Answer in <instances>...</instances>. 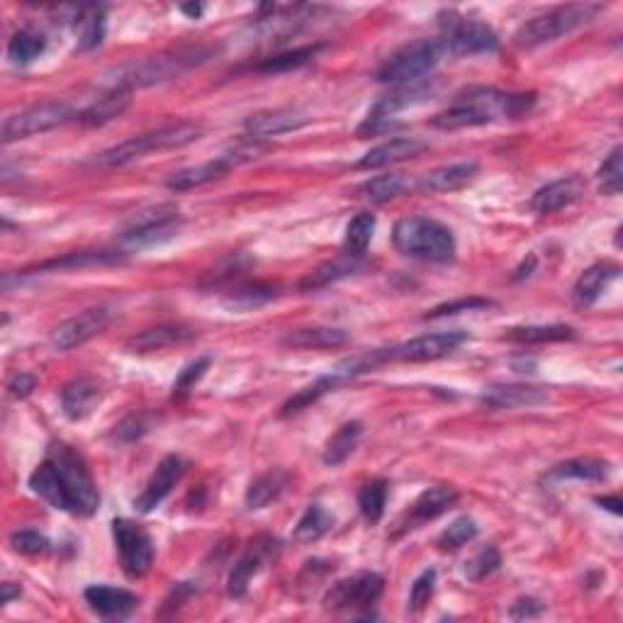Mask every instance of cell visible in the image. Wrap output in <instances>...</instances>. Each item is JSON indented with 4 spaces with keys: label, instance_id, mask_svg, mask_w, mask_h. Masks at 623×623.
Here are the masks:
<instances>
[{
    "label": "cell",
    "instance_id": "10",
    "mask_svg": "<svg viewBox=\"0 0 623 623\" xmlns=\"http://www.w3.org/2000/svg\"><path fill=\"white\" fill-rule=\"evenodd\" d=\"M468 341L465 331H441V334L417 336L412 341H404L400 346L380 351V361H404V363H422V361H439L448 356Z\"/></svg>",
    "mask_w": 623,
    "mask_h": 623
},
{
    "label": "cell",
    "instance_id": "40",
    "mask_svg": "<svg viewBox=\"0 0 623 623\" xmlns=\"http://www.w3.org/2000/svg\"><path fill=\"white\" fill-rule=\"evenodd\" d=\"M387 492H390V485L385 480H370L361 487L358 492V509H361L363 519L368 524H378L383 519L385 507H387Z\"/></svg>",
    "mask_w": 623,
    "mask_h": 623
},
{
    "label": "cell",
    "instance_id": "8",
    "mask_svg": "<svg viewBox=\"0 0 623 623\" xmlns=\"http://www.w3.org/2000/svg\"><path fill=\"white\" fill-rule=\"evenodd\" d=\"M443 35H441V47L443 54H456V56H470V54H485L495 52L499 39L487 22L473 20V18H460V15H448V20L441 22Z\"/></svg>",
    "mask_w": 623,
    "mask_h": 623
},
{
    "label": "cell",
    "instance_id": "25",
    "mask_svg": "<svg viewBox=\"0 0 623 623\" xmlns=\"http://www.w3.org/2000/svg\"><path fill=\"white\" fill-rule=\"evenodd\" d=\"M460 499L456 487H448V485H436L424 490L422 495L417 497V502L412 504L409 509V524L407 529H414L417 524H424V521L436 519V516L446 514L448 509L453 507Z\"/></svg>",
    "mask_w": 623,
    "mask_h": 623
},
{
    "label": "cell",
    "instance_id": "11",
    "mask_svg": "<svg viewBox=\"0 0 623 623\" xmlns=\"http://www.w3.org/2000/svg\"><path fill=\"white\" fill-rule=\"evenodd\" d=\"M183 227V217L173 207H159V210L142 212L129 227L122 232V244L129 249H144V246L164 244L173 239Z\"/></svg>",
    "mask_w": 623,
    "mask_h": 623
},
{
    "label": "cell",
    "instance_id": "31",
    "mask_svg": "<svg viewBox=\"0 0 623 623\" xmlns=\"http://www.w3.org/2000/svg\"><path fill=\"white\" fill-rule=\"evenodd\" d=\"M358 271H363V258L361 256H339L334 258V261H327L322 263L319 268H314V271L307 275L305 280L300 283L302 290H319V288H327V285L331 283H339V280L344 278H351V275H356Z\"/></svg>",
    "mask_w": 623,
    "mask_h": 623
},
{
    "label": "cell",
    "instance_id": "18",
    "mask_svg": "<svg viewBox=\"0 0 623 623\" xmlns=\"http://www.w3.org/2000/svg\"><path fill=\"white\" fill-rule=\"evenodd\" d=\"M426 149V142L417 137H395L390 142L380 144V147L370 149L361 161H358V171H378V168L400 164V161L414 159Z\"/></svg>",
    "mask_w": 623,
    "mask_h": 623
},
{
    "label": "cell",
    "instance_id": "21",
    "mask_svg": "<svg viewBox=\"0 0 623 623\" xmlns=\"http://www.w3.org/2000/svg\"><path fill=\"white\" fill-rule=\"evenodd\" d=\"M477 173H480V164L477 161H460V164L441 166L436 171L426 173L422 183H419V190L431 195L453 193V190H460L468 183H473Z\"/></svg>",
    "mask_w": 623,
    "mask_h": 623
},
{
    "label": "cell",
    "instance_id": "4",
    "mask_svg": "<svg viewBox=\"0 0 623 623\" xmlns=\"http://www.w3.org/2000/svg\"><path fill=\"white\" fill-rule=\"evenodd\" d=\"M202 137V127L195 122H176V125H166L154 129V132L139 134V137H129L125 142L115 144V147L100 151L93 159L95 166L100 168H120L139 161L142 156L151 154V151H171L188 147V144L198 142Z\"/></svg>",
    "mask_w": 623,
    "mask_h": 623
},
{
    "label": "cell",
    "instance_id": "45",
    "mask_svg": "<svg viewBox=\"0 0 623 623\" xmlns=\"http://www.w3.org/2000/svg\"><path fill=\"white\" fill-rule=\"evenodd\" d=\"M273 297H278V293H275L273 285H246V288H239L234 290L232 295L227 297V307H232V310H251V307H258V305H266V302H271Z\"/></svg>",
    "mask_w": 623,
    "mask_h": 623
},
{
    "label": "cell",
    "instance_id": "30",
    "mask_svg": "<svg viewBox=\"0 0 623 623\" xmlns=\"http://www.w3.org/2000/svg\"><path fill=\"white\" fill-rule=\"evenodd\" d=\"M288 482H290V475L285 473L283 468H273V470H268V473L258 475L256 480L249 485V490H246V497H244L246 509H251V512L266 509L268 504H273L275 499L288 490Z\"/></svg>",
    "mask_w": 623,
    "mask_h": 623
},
{
    "label": "cell",
    "instance_id": "5",
    "mask_svg": "<svg viewBox=\"0 0 623 623\" xmlns=\"http://www.w3.org/2000/svg\"><path fill=\"white\" fill-rule=\"evenodd\" d=\"M602 5L594 3H577V5H560V8L548 10L546 15H538L516 30L514 44L519 49H536L543 44L555 42V39L570 35V32L580 30L597 18Z\"/></svg>",
    "mask_w": 623,
    "mask_h": 623
},
{
    "label": "cell",
    "instance_id": "51",
    "mask_svg": "<svg viewBox=\"0 0 623 623\" xmlns=\"http://www.w3.org/2000/svg\"><path fill=\"white\" fill-rule=\"evenodd\" d=\"M207 368H210V358H198V361L190 363L188 368L181 370L178 380L173 383V400H181V397L188 395V392L195 387V383H198L202 375H205Z\"/></svg>",
    "mask_w": 623,
    "mask_h": 623
},
{
    "label": "cell",
    "instance_id": "7",
    "mask_svg": "<svg viewBox=\"0 0 623 623\" xmlns=\"http://www.w3.org/2000/svg\"><path fill=\"white\" fill-rule=\"evenodd\" d=\"M74 117H78L74 108L66 103H59V100L32 105V108L5 117L3 129H0V139H3V144L20 142V139L35 137V134L52 132V129L66 125V122H71Z\"/></svg>",
    "mask_w": 623,
    "mask_h": 623
},
{
    "label": "cell",
    "instance_id": "34",
    "mask_svg": "<svg viewBox=\"0 0 623 623\" xmlns=\"http://www.w3.org/2000/svg\"><path fill=\"white\" fill-rule=\"evenodd\" d=\"M76 35H78V49H83V52L100 47V42H103L105 37V10L98 8V5L78 8Z\"/></svg>",
    "mask_w": 623,
    "mask_h": 623
},
{
    "label": "cell",
    "instance_id": "39",
    "mask_svg": "<svg viewBox=\"0 0 623 623\" xmlns=\"http://www.w3.org/2000/svg\"><path fill=\"white\" fill-rule=\"evenodd\" d=\"M331 529H334V516H331L324 507H319V504H310L307 512L302 514V519L297 521L295 541L300 543L319 541V538L327 536Z\"/></svg>",
    "mask_w": 623,
    "mask_h": 623
},
{
    "label": "cell",
    "instance_id": "28",
    "mask_svg": "<svg viewBox=\"0 0 623 623\" xmlns=\"http://www.w3.org/2000/svg\"><path fill=\"white\" fill-rule=\"evenodd\" d=\"M125 256L112 254V251H76V254H66L61 258H52V261L37 263V266L27 268L20 275L32 273H47V271H74V268H88V266H112V263H122Z\"/></svg>",
    "mask_w": 623,
    "mask_h": 623
},
{
    "label": "cell",
    "instance_id": "53",
    "mask_svg": "<svg viewBox=\"0 0 623 623\" xmlns=\"http://www.w3.org/2000/svg\"><path fill=\"white\" fill-rule=\"evenodd\" d=\"M35 387H37V378L30 373H15L13 378L8 380V392L15 397V400H25V397H30Z\"/></svg>",
    "mask_w": 623,
    "mask_h": 623
},
{
    "label": "cell",
    "instance_id": "1",
    "mask_svg": "<svg viewBox=\"0 0 623 623\" xmlns=\"http://www.w3.org/2000/svg\"><path fill=\"white\" fill-rule=\"evenodd\" d=\"M30 490L59 512L93 516L100 492L81 453L66 443H52L42 463L30 475Z\"/></svg>",
    "mask_w": 623,
    "mask_h": 623
},
{
    "label": "cell",
    "instance_id": "43",
    "mask_svg": "<svg viewBox=\"0 0 623 623\" xmlns=\"http://www.w3.org/2000/svg\"><path fill=\"white\" fill-rule=\"evenodd\" d=\"M375 224L378 222H375V215H370V212H361V215H356L349 222V227H346V251L351 256H366L375 234Z\"/></svg>",
    "mask_w": 623,
    "mask_h": 623
},
{
    "label": "cell",
    "instance_id": "57",
    "mask_svg": "<svg viewBox=\"0 0 623 623\" xmlns=\"http://www.w3.org/2000/svg\"><path fill=\"white\" fill-rule=\"evenodd\" d=\"M181 10L185 15H190V18H200L205 8H202V5H181Z\"/></svg>",
    "mask_w": 623,
    "mask_h": 623
},
{
    "label": "cell",
    "instance_id": "41",
    "mask_svg": "<svg viewBox=\"0 0 623 623\" xmlns=\"http://www.w3.org/2000/svg\"><path fill=\"white\" fill-rule=\"evenodd\" d=\"M407 188L409 183L402 173H387V176L370 178V181H366L358 188V193H361V198H366L370 202H387L395 200L397 195H402Z\"/></svg>",
    "mask_w": 623,
    "mask_h": 623
},
{
    "label": "cell",
    "instance_id": "14",
    "mask_svg": "<svg viewBox=\"0 0 623 623\" xmlns=\"http://www.w3.org/2000/svg\"><path fill=\"white\" fill-rule=\"evenodd\" d=\"M185 468H188V463H185L181 456H166L164 460H161V463L156 465L154 473H151L147 487L142 490V495L134 499L137 512H142V514L154 512V509L159 507L168 495H171L173 487L181 482V477L185 475Z\"/></svg>",
    "mask_w": 623,
    "mask_h": 623
},
{
    "label": "cell",
    "instance_id": "55",
    "mask_svg": "<svg viewBox=\"0 0 623 623\" xmlns=\"http://www.w3.org/2000/svg\"><path fill=\"white\" fill-rule=\"evenodd\" d=\"M533 268H536V256H529V263H526V261H524V263H521V266H519V268H516V271H514V280L529 278V275H531V271H533Z\"/></svg>",
    "mask_w": 623,
    "mask_h": 623
},
{
    "label": "cell",
    "instance_id": "13",
    "mask_svg": "<svg viewBox=\"0 0 623 623\" xmlns=\"http://www.w3.org/2000/svg\"><path fill=\"white\" fill-rule=\"evenodd\" d=\"M110 322L112 312L105 310V307H93V310L76 314V317L66 319V322H61L59 327L54 329L52 334L54 349L56 351L78 349V346L88 344L95 336L103 334V331L110 327Z\"/></svg>",
    "mask_w": 623,
    "mask_h": 623
},
{
    "label": "cell",
    "instance_id": "17",
    "mask_svg": "<svg viewBox=\"0 0 623 623\" xmlns=\"http://www.w3.org/2000/svg\"><path fill=\"white\" fill-rule=\"evenodd\" d=\"M100 400H103V390L93 378H76L61 390V412L71 422H81L98 409Z\"/></svg>",
    "mask_w": 623,
    "mask_h": 623
},
{
    "label": "cell",
    "instance_id": "29",
    "mask_svg": "<svg viewBox=\"0 0 623 623\" xmlns=\"http://www.w3.org/2000/svg\"><path fill=\"white\" fill-rule=\"evenodd\" d=\"M349 341V334L344 329L334 327H310V329H295L283 336V344L288 349L300 351H319V349H339Z\"/></svg>",
    "mask_w": 623,
    "mask_h": 623
},
{
    "label": "cell",
    "instance_id": "27",
    "mask_svg": "<svg viewBox=\"0 0 623 623\" xmlns=\"http://www.w3.org/2000/svg\"><path fill=\"white\" fill-rule=\"evenodd\" d=\"M229 171H232V164H229L224 156H217V159L205 161V164H200V166H190V168H183V171H176L166 181V188L176 190V193H185V190H195L207 183L220 181V178L227 176Z\"/></svg>",
    "mask_w": 623,
    "mask_h": 623
},
{
    "label": "cell",
    "instance_id": "38",
    "mask_svg": "<svg viewBox=\"0 0 623 623\" xmlns=\"http://www.w3.org/2000/svg\"><path fill=\"white\" fill-rule=\"evenodd\" d=\"M504 339L516 344H550V341L575 339V329L565 324H548V327H514L504 334Z\"/></svg>",
    "mask_w": 623,
    "mask_h": 623
},
{
    "label": "cell",
    "instance_id": "49",
    "mask_svg": "<svg viewBox=\"0 0 623 623\" xmlns=\"http://www.w3.org/2000/svg\"><path fill=\"white\" fill-rule=\"evenodd\" d=\"M10 546H13L15 553L22 555H42L49 550V538L44 533L25 529V531H15L10 536Z\"/></svg>",
    "mask_w": 623,
    "mask_h": 623
},
{
    "label": "cell",
    "instance_id": "56",
    "mask_svg": "<svg viewBox=\"0 0 623 623\" xmlns=\"http://www.w3.org/2000/svg\"><path fill=\"white\" fill-rule=\"evenodd\" d=\"M0 587H3V604H10L15 597H20L22 594V589L15 587L13 582H5V585H0Z\"/></svg>",
    "mask_w": 623,
    "mask_h": 623
},
{
    "label": "cell",
    "instance_id": "52",
    "mask_svg": "<svg viewBox=\"0 0 623 623\" xmlns=\"http://www.w3.org/2000/svg\"><path fill=\"white\" fill-rule=\"evenodd\" d=\"M149 429H151V424L144 414H132V417H127L125 422H120L115 426V434L112 436L122 443H132V441L142 439Z\"/></svg>",
    "mask_w": 623,
    "mask_h": 623
},
{
    "label": "cell",
    "instance_id": "15",
    "mask_svg": "<svg viewBox=\"0 0 623 623\" xmlns=\"http://www.w3.org/2000/svg\"><path fill=\"white\" fill-rule=\"evenodd\" d=\"M273 550H275V541L266 536L256 538V541L246 548V553L241 555L237 563H234L232 572H229V580H227L229 597L239 599L249 592L251 580H254L258 572H261L263 565H266V560L273 555Z\"/></svg>",
    "mask_w": 623,
    "mask_h": 623
},
{
    "label": "cell",
    "instance_id": "23",
    "mask_svg": "<svg viewBox=\"0 0 623 623\" xmlns=\"http://www.w3.org/2000/svg\"><path fill=\"white\" fill-rule=\"evenodd\" d=\"M619 273H621V266H616V263H611V261H602V263L589 266L587 271L577 278L575 288H572V297H575L577 305H582V307L594 305V302H597L599 297L609 290V285L619 278Z\"/></svg>",
    "mask_w": 623,
    "mask_h": 623
},
{
    "label": "cell",
    "instance_id": "42",
    "mask_svg": "<svg viewBox=\"0 0 623 623\" xmlns=\"http://www.w3.org/2000/svg\"><path fill=\"white\" fill-rule=\"evenodd\" d=\"M47 49V37L35 30H20L15 32L8 44V56L15 64H30V61L39 59Z\"/></svg>",
    "mask_w": 623,
    "mask_h": 623
},
{
    "label": "cell",
    "instance_id": "3",
    "mask_svg": "<svg viewBox=\"0 0 623 623\" xmlns=\"http://www.w3.org/2000/svg\"><path fill=\"white\" fill-rule=\"evenodd\" d=\"M200 61H205V52H200V49H178V52L156 54L149 56V59L132 61V64L120 66V69H112L110 74L103 76L100 86L105 91H112V88L134 91V88L156 86V83L171 81L188 66L200 64Z\"/></svg>",
    "mask_w": 623,
    "mask_h": 623
},
{
    "label": "cell",
    "instance_id": "58",
    "mask_svg": "<svg viewBox=\"0 0 623 623\" xmlns=\"http://www.w3.org/2000/svg\"><path fill=\"white\" fill-rule=\"evenodd\" d=\"M597 504H602V507L611 509V512H614V514H619V507H621L619 499H597Z\"/></svg>",
    "mask_w": 623,
    "mask_h": 623
},
{
    "label": "cell",
    "instance_id": "47",
    "mask_svg": "<svg viewBox=\"0 0 623 623\" xmlns=\"http://www.w3.org/2000/svg\"><path fill=\"white\" fill-rule=\"evenodd\" d=\"M623 149L616 147L599 168V190L604 195H619L623 185Z\"/></svg>",
    "mask_w": 623,
    "mask_h": 623
},
{
    "label": "cell",
    "instance_id": "22",
    "mask_svg": "<svg viewBox=\"0 0 623 623\" xmlns=\"http://www.w3.org/2000/svg\"><path fill=\"white\" fill-rule=\"evenodd\" d=\"M582 188H585V183L577 176H568L560 178V181L548 183L546 188H541L531 198V210L536 212V215H553V212L563 210V207L572 205V202L580 198Z\"/></svg>",
    "mask_w": 623,
    "mask_h": 623
},
{
    "label": "cell",
    "instance_id": "12",
    "mask_svg": "<svg viewBox=\"0 0 623 623\" xmlns=\"http://www.w3.org/2000/svg\"><path fill=\"white\" fill-rule=\"evenodd\" d=\"M385 580L378 572H358L349 580L336 582L324 597V606L331 611H356L370 609L380 599Z\"/></svg>",
    "mask_w": 623,
    "mask_h": 623
},
{
    "label": "cell",
    "instance_id": "26",
    "mask_svg": "<svg viewBox=\"0 0 623 623\" xmlns=\"http://www.w3.org/2000/svg\"><path fill=\"white\" fill-rule=\"evenodd\" d=\"M132 103V91H125V88H112V91H105L100 98H95L86 110L78 112L76 120L83 122L86 127H100L108 125V122L117 120Z\"/></svg>",
    "mask_w": 623,
    "mask_h": 623
},
{
    "label": "cell",
    "instance_id": "46",
    "mask_svg": "<svg viewBox=\"0 0 623 623\" xmlns=\"http://www.w3.org/2000/svg\"><path fill=\"white\" fill-rule=\"evenodd\" d=\"M499 565H502L499 550L495 546H485L477 550L473 558L465 563V577H468L470 582H480L485 580V577H490L492 572H497Z\"/></svg>",
    "mask_w": 623,
    "mask_h": 623
},
{
    "label": "cell",
    "instance_id": "36",
    "mask_svg": "<svg viewBox=\"0 0 623 623\" xmlns=\"http://www.w3.org/2000/svg\"><path fill=\"white\" fill-rule=\"evenodd\" d=\"M431 125H434L436 129H446V132H453V129L490 125V117H485L480 110L473 108V105L463 103V100L456 98V103H453L448 110L439 112V115L431 120Z\"/></svg>",
    "mask_w": 623,
    "mask_h": 623
},
{
    "label": "cell",
    "instance_id": "9",
    "mask_svg": "<svg viewBox=\"0 0 623 623\" xmlns=\"http://www.w3.org/2000/svg\"><path fill=\"white\" fill-rule=\"evenodd\" d=\"M112 538H115L117 553H120L122 570L132 580H139L154 565V541L147 531L129 519L112 521Z\"/></svg>",
    "mask_w": 623,
    "mask_h": 623
},
{
    "label": "cell",
    "instance_id": "19",
    "mask_svg": "<svg viewBox=\"0 0 623 623\" xmlns=\"http://www.w3.org/2000/svg\"><path fill=\"white\" fill-rule=\"evenodd\" d=\"M307 122H310V117L300 110H266L256 112L246 120V132H249V137L268 139L295 132V129L305 127Z\"/></svg>",
    "mask_w": 623,
    "mask_h": 623
},
{
    "label": "cell",
    "instance_id": "32",
    "mask_svg": "<svg viewBox=\"0 0 623 623\" xmlns=\"http://www.w3.org/2000/svg\"><path fill=\"white\" fill-rule=\"evenodd\" d=\"M609 463L597 458H575L568 463L555 465L546 475L548 482H563V480H582V482H604L609 480Z\"/></svg>",
    "mask_w": 623,
    "mask_h": 623
},
{
    "label": "cell",
    "instance_id": "37",
    "mask_svg": "<svg viewBox=\"0 0 623 623\" xmlns=\"http://www.w3.org/2000/svg\"><path fill=\"white\" fill-rule=\"evenodd\" d=\"M322 52V44H310V47H297L290 49V52L275 54L271 59H263L261 64L256 66L258 74H285V71H295L300 66L310 64V61Z\"/></svg>",
    "mask_w": 623,
    "mask_h": 623
},
{
    "label": "cell",
    "instance_id": "35",
    "mask_svg": "<svg viewBox=\"0 0 623 623\" xmlns=\"http://www.w3.org/2000/svg\"><path fill=\"white\" fill-rule=\"evenodd\" d=\"M339 385H344V380H341V375L334 373V370H331L329 375H322V378L314 380L312 385L302 387L297 395H293L288 402L283 404V417H293V414H300L302 409L310 407V404L317 402L319 397L327 395V392H334Z\"/></svg>",
    "mask_w": 623,
    "mask_h": 623
},
{
    "label": "cell",
    "instance_id": "48",
    "mask_svg": "<svg viewBox=\"0 0 623 623\" xmlns=\"http://www.w3.org/2000/svg\"><path fill=\"white\" fill-rule=\"evenodd\" d=\"M434 589H436V570H424L422 575L414 580L412 592H409L407 609L412 611V614L422 611L424 606L431 602V597H434Z\"/></svg>",
    "mask_w": 623,
    "mask_h": 623
},
{
    "label": "cell",
    "instance_id": "44",
    "mask_svg": "<svg viewBox=\"0 0 623 623\" xmlns=\"http://www.w3.org/2000/svg\"><path fill=\"white\" fill-rule=\"evenodd\" d=\"M477 536V524L470 516H460V519L448 524V529H443V533L436 541V546L441 550H458L463 546H468L470 541Z\"/></svg>",
    "mask_w": 623,
    "mask_h": 623
},
{
    "label": "cell",
    "instance_id": "16",
    "mask_svg": "<svg viewBox=\"0 0 623 623\" xmlns=\"http://www.w3.org/2000/svg\"><path fill=\"white\" fill-rule=\"evenodd\" d=\"M86 602L100 619L105 621H122L137 611L139 597L129 589L110 587V585H93L83 592Z\"/></svg>",
    "mask_w": 623,
    "mask_h": 623
},
{
    "label": "cell",
    "instance_id": "54",
    "mask_svg": "<svg viewBox=\"0 0 623 623\" xmlns=\"http://www.w3.org/2000/svg\"><path fill=\"white\" fill-rule=\"evenodd\" d=\"M543 611V604L536 602V599H519L514 604L512 616L514 619H531V616H538Z\"/></svg>",
    "mask_w": 623,
    "mask_h": 623
},
{
    "label": "cell",
    "instance_id": "6",
    "mask_svg": "<svg viewBox=\"0 0 623 623\" xmlns=\"http://www.w3.org/2000/svg\"><path fill=\"white\" fill-rule=\"evenodd\" d=\"M441 56L443 47L439 39H417L385 59V64L378 69V81L392 83V86H412V83L426 81Z\"/></svg>",
    "mask_w": 623,
    "mask_h": 623
},
{
    "label": "cell",
    "instance_id": "33",
    "mask_svg": "<svg viewBox=\"0 0 623 623\" xmlns=\"http://www.w3.org/2000/svg\"><path fill=\"white\" fill-rule=\"evenodd\" d=\"M361 436H363L361 422H346L344 426H339L336 434L331 436V439L327 441V446H324V456H322L324 465L336 468V465L346 463V460L351 458V453L358 448V443H361Z\"/></svg>",
    "mask_w": 623,
    "mask_h": 623
},
{
    "label": "cell",
    "instance_id": "24",
    "mask_svg": "<svg viewBox=\"0 0 623 623\" xmlns=\"http://www.w3.org/2000/svg\"><path fill=\"white\" fill-rule=\"evenodd\" d=\"M195 331L183 327V324H159V327H151L134 334L127 341V351L132 353H151V351H164L171 346L183 344V341L193 339Z\"/></svg>",
    "mask_w": 623,
    "mask_h": 623
},
{
    "label": "cell",
    "instance_id": "2",
    "mask_svg": "<svg viewBox=\"0 0 623 623\" xmlns=\"http://www.w3.org/2000/svg\"><path fill=\"white\" fill-rule=\"evenodd\" d=\"M392 244L402 256L429 263H448L456 256V237L431 217H404L392 229Z\"/></svg>",
    "mask_w": 623,
    "mask_h": 623
},
{
    "label": "cell",
    "instance_id": "20",
    "mask_svg": "<svg viewBox=\"0 0 623 623\" xmlns=\"http://www.w3.org/2000/svg\"><path fill=\"white\" fill-rule=\"evenodd\" d=\"M550 400L543 387L531 385H492L482 395V404L490 409H521V407H538Z\"/></svg>",
    "mask_w": 623,
    "mask_h": 623
},
{
    "label": "cell",
    "instance_id": "50",
    "mask_svg": "<svg viewBox=\"0 0 623 623\" xmlns=\"http://www.w3.org/2000/svg\"><path fill=\"white\" fill-rule=\"evenodd\" d=\"M495 302L487 300V297H463V300L456 302H446V305L434 307L431 312H426V319H439V317H451V314H460V312H475V310H487L492 307Z\"/></svg>",
    "mask_w": 623,
    "mask_h": 623
}]
</instances>
